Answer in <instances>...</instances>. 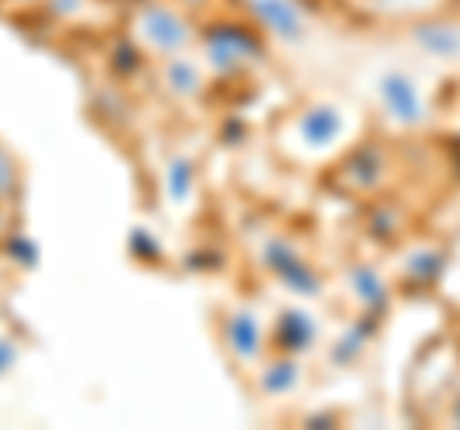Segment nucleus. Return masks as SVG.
I'll return each instance as SVG.
<instances>
[{"label": "nucleus", "mask_w": 460, "mask_h": 430, "mask_svg": "<svg viewBox=\"0 0 460 430\" xmlns=\"http://www.w3.org/2000/svg\"><path fill=\"white\" fill-rule=\"evenodd\" d=\"M261 262L272 277H277L284 289H292L296 296H319L323 292V281L319 273L292 250V242H284V238H269L265 246H261Z\"/></svg>", "instance_id": "1"}, {"label": "nucleus", "mask_w": 460, "mask_h": 430, "mask_svg": "<svg viewBox=\"0 0 460 430\" xmlns=\"http://www.w3.org/2000/svg\"><path fill=\"white\" fill-rule=\"evenodd\" d=\"M376 93H380L384 112L395 123H402V127L426 123V100H422L419 81H414L411 74H402V69H387V74L376 81Z\"/></svg>", "instance_id": "2"}, {"label": "nucleus", "mask_w": 460, "mask_h": 430, "mask_svg": "<svg viewBox=\"0 0 460 430\" xmlns=\"http://www.w3.org/2000/svg\"><path fill=\"white\" fill-rule=\"evenodd\" d=\"M204 47H208V58L215 69H234L238 62L257 58L261 54V42L250 27L242 23H211L204 27Z\"/></svg>", "instance_id": "3"}, {"label": "nucleus", "mask_w": 460, "mask_h": 430, "mask_svg": "<svg viewBox=\"0 0 460 430\" xmlns=\"http://www.w3.org/2000/svg\"><path fill=\"white\" fill-rule=\"evenodd\" d=\"M138 31L154 50H162V54H181L192 39V27L184 23L181 12H172L169 4H146L138 12Z\"/></svg>", "instance_id": "4"}, {"label": "nucleus", "mask_w": 460, "mask_h": 430, "mask_svg": "<svg viewBox=\"0 0 460 430\" xmlns=\"http://www.w3.org/2000/svg\"><path fill=\"white\" fill-rule=\"evenodd\" d=\"M246 8L253 12V20L272 35H280V39L304 35V12H299L296 0H246Z\"/></svg>", "instance_id": "5"}, {"label": "nucleus", "mask_w": 460, "mask_h": 430, "mask_svg": "<svg viewBox=\"0 0 460 430\" xmlns=\"http://www.w3.org/2000/svg\"><path fill=\"white\" fill-rule=\"evenodd\" d=\"M223 331H226L230 354H234L238 362H253V357L265 350V331H261V323H257L253 311H230Z\"/></svg>", "instance_id": "6"}, {"label": "nucleus", "mask_w": 460, "mask_h": 430, "mask_svg": "<svg viewBox=\"0 0 460 430\" xmlns=\"http://www.w3.org/2000/svg\"><path fill=\"white\" fill-rule=\"evenodd\" d=\"M314 335H319V327L314 319L304 311V308H288L277 315V331H272V342L284 350V354H304L314 346Z\"/></svg>", "instance_id": "7"}, {"label": "nucleus", "mask_w": 460, "mask_h": 430, "mask_svg": "<svg viewBox=\"0 0 460 430\" xmlns=\"http://www.w3.org/2000/svg\"><path fill=\"white\" fill-rule=\"evenodd\" d=\"M296 131H299V139H304L307 147H314V150L334 147L338 135H341V112L330 108V104H314L311 112H304V116H299Z\"/></svg>", "instance_id": "8"}, {"label": "nucleus", "mask_w": 460, "mask_h": 430, "mask_svg": "<svg viewBox=\"0 0 460 430\" xmlns=\"http://www.w3.org/2000/svg\"><path fill=\"white\" fill-rule=\"evenodd\" d=\"M411 39L434 58H460V27L453 23H419Z\"/></svg>", "instance_id": "9"}, {"label": "nucleus", "mask_w": 460, "mask_h": 430, "mask_svg": "<svg viewBox=\"0 0 460 430\" xmlns=\"http://www.w3.org/2000/svg\"><path fill=\"white\" fill-rule=\"evenodd\" d=\"M349 284H353V292L361 296V304H365L368 311L387 308V284H384V277L376 273V269L353 265V269H349Z\"/></svg>", "instance_id": "10"}, {"label": "nucleus", "mask_w": 460, "mask_h": 430, "mask_svg": "<svg viewBox=\"0 0 460 430\" xmlns=\"http://www.w3.org/2000/svg\"><path fill=\"white\" fill-rule=\"evenodd\" d=\"M299 384V365L296 357H280V362H269L261 369V392L265 396H288Z\"/></svg>", "instance_id": "11"}, {"label": "nucleus", "mask_w": 460, "mask_h": 430, "mask_svg": "<svg viewBox=\"0 0 460 430\" xmlns=\"http://www.w3.org/2000/svg\"><path fill=\"white\" fill-rule=\"evenodd\" d=\"M192 181H196V169L189 157H169V166H165V193L172 204H184V200L192 196Z\"/></svg>", "instance_id": "12"}, {"label": "nucleus", "mask_w": 460, "mask_h": 430, "mask_svg": "<svg viewBox=\"0 0 460 430\" xmlns=\"http://www.w3.org/2000/svg\"><path fill=\"white\" fill-rule=\"evenodd\" d=\"M165 85L177 96L199 93V69H196V62H189V58H169L165 62Z\"/></svg>", "instance_id": "13"}, {"label": "nucleus", "mask_w": 460, "mask_h": 430, "mask_svg": "<svg viewBox=\"0 0 460 430\" xmlns=\"http://www.w3.org/2000/svg\"><path fill=\"white\" fill-rule=\"evenodd\" d=\"M445 269V254L441 250H414L407 262V277L414 284H434Z\"/></svg>", "instance_id": "14"}, {"label": "nucleus", "mask_w": 460, "mask_h": 430, "mask_svg": "<svg viewBox=\"0 0 460 430\" xmlns=\"http://www.w3.org/2000/svg\"><path fill=\"white\" fill-rule=\"evenodd\" d=\"M345 166H349V177H357V184H365V189H372V184L384 177V162L372 147H361Z\"/></svg>", "instance_id": "15"}, {"label": "nucleus", "mask_w": 460, "mask_h": 430, "mask_svg": "<svg viewBox=\"0 0 460 430\" xmlns=\"http://www.w3.org/2000/svg\"><path fill=\"white\" fill-rule=\"evenodd\" d=\"M4 250H8L12 262H20V265H27V269L39 265V246H35V242L27 238V235H12V238L4 242Z\"/></svg>", "instance_id": "16"}, {"label": "nucleus", "mask_w": 460, "mask_h": 430, "mask_svg": "<svg viewBox=\"0 0 460 430\" xmlns=\"http://www.w3.org/2000/svg\"><path fill=\"white\" fill-rule=\"evenodd\" d=\"M131 254L135 257H142V262H162V242H157L150 231H138V227H135V231H131Z\"/></svg>", "instance_id": "17"}, {"label": "nucleus", "mask_w": 460, "mask_h": 430, "mask_svg": "<svg viewBox=\"0 0 460 430\" xmlns=\"http://www.w3.org/2000/svg\"><path fill=\"white\" fill-rule=\"evenodd\" d=\"M111 66L119 69V74H138V66H142L138 47H131V42H115L111 47Z\"/></svg>", "instance_id": "18"}, {"label": "nucleus", "mask_w": 460, "mask_h": 430, "mask_svg": "<svg viewBox=\"0 0 460 430\" xmlns=\"http://www.w3.org/2000/svg\"><path fill=\"white\" fill-rule=\"evenodd\" d=\"M20 362V350H16V342H8V338H0V377Z\"/></svg>", "instance_id": "19"}, {"label": "nucleus", "mask_w": 460, "mask_h": 430, "mask_svg": "<svg viewBox=\"0 0 460 430\" xmlns=\"http://www.w3.org/2000/svg\"><path fill=\"white\" fill-rule=\"evenodd\" d=\"M12 193V166H8V157L0 154V196H8Z\"/></svg>", "instance_id": "20"}, {"label": "nucleus", "mask_w": 460, "mask_h": 430, "mask_svg": "<svg viewBox=\"0 0 460 430\" xmlns=\"http://www.w3.org/2000/svg\"><path fill=\"white\" fill-rule=\"evenodd\" d=\"M453 423L460 426V399H456V408H453Z\"/></svg>", "instance_id": "21"}, {"label": "nucleus", "mask_w": 460, "mask_h": 430, "mask_svg": "<svg viewBox=\"0 0 460 430\" xmlns=\"http://www.w3.org/2000/svg\"><path fill=\"white\" fill-rule=\"evenodd\" d=\"M181 4H204V0H181Z\"/></svg>", "instance_id": "22"}]
</instances>
